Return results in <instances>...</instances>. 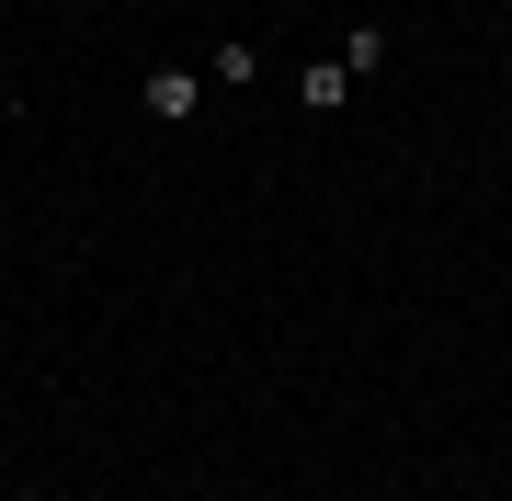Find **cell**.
Wrapping results in <instances>:
<instances>
[{"label":"cell","mask_w":512,"mask_h":501,"mask_svg":"<svg viewBox=\"0 0 512 501\" xmlns=\"http://www.w3.org/2000/svg\"><path fill=\"white\" fill-rule=\"evenodd\" d=\"M194 103H205V69H148V114H160V126H183Z\"/></svg>","instance_id":"6da1fadb"},{"label":"cell","mask_w":512,"mask_h":501,"mask_svg":"<svg viewBox=\"0 0 512 501\" xmlns=\"http://www.w3.org/2000/svg\"><path fill=\"white\" fill-rule=\"evenodd\" d=\"M296 103H308V114H342V103H353V69H330V57L296 69Z\"/></svg>","instance_id":"7a4b0ae2"},{"label":"cell","mask_w":512,"mask_h":501,"mask_svg":"<svg viewBox=\"0 0 512 501\" xmlns=\"http://www.w3.org/2000/svg\"><path fill=\"white\" fill-rule=\"evenodd\" d=\"M205 80H228V92H251V80H262V46H251V35H228L217 57H205Z\"/></svg>","instance_id":"3957f363"},{"label":"cell","mask_w":512,"mask_h":501,"mask_svg":"<svg viewBox=\"0 0 512 501\" xmlns=\"http://www.w3.org/2000/svg\"><path fill=\"white\" fill-rule=\"evenodd\" d=\"M342 69L365 80V69H387V23H353V46H342Z\"/></svg>","instance_id":"277c9868"}]
</instances>
